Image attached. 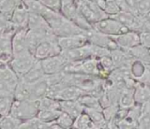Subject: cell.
Instances as JSON below:
<instances>
[{
  "label": "cell",
  "mask_w": 150,
  "mask_h": 129,
  "mask_svg": "<svg viewBox=\"0 0 150 129\" xmlns=\"http://www.w3.org/2000/svg\"><path fill=\"white\" fill-rule=\"evenodd\" d=\"M41 1L49 8L60 12L61 0H41Z\"/></svg>",
  "instance_id": "40"
},
{
  "label": "cell",
  "mask_w": 150,
  "mask_h": 129,
  "mask_svg": "<svg viewBox=\"0 0 150 129\" xmlns=\"http://www.w3.org/2000/svg\"><path fill=\"white\" fill-rule=\"evenodd\" d=\"M117 1V4L118 6V7L120 8V11H123V12H132L129 5L127 4L126 0H116Z\"/></svg>",
  "instance_id": "42"
},
{
  "label": "cell",
  "mask_w": 150,
  "mask_h": 129,
  "mask_svg": "<svg viewBox=\"0 0 150 129\" xmlns=\"http://www.w3.org/2000/svg\"><path fill=\"white\" fill-rule=\"evenodd\" d=\"M72 128L77 129H96V126L91 120L88 114L85 111L81 112L76 118L74 119Z\"/></svg>",
  "instance_id": "24"
},
{
  "label": "cell",
  "mask_w": 150,
  "mask_h": 129,
  "mask_svg": "<svg viewBox=\"0 0 150 129\" xmlns=\"http://www.w3.org/2000/svg\"><path fill=\"white\" fill-rule=\"evenodd\" d=\"M49 82L46 79V76L31 84V96H30V100H35V101H39L41 98L46 96L48 89H49Z\"/></svg>",
  "instance_id": "17"
},
{
  "label": "cell",
  "mask_w": 150,
  "mask_h": 129,
  "mask_svg": "<svg viewBox=\"0 0 150 129\" xmlns=\"http://www.w3.org/2000/svg\"><path fill=\"white\" fill-rule=\"evenodd\" d=\"M74 122V118L66 112L62 111L56 123L61 127V129H70L72 128V125Z\"/></svg>",
  "instance_id": "32"
},
{
  "label": "cell",
  "mask_w": 150,
  "mask_h": 129,
  "mask_svg": "<svg viewBox=\"0 0 150 129\" xmlns=\"http://www.w3.org/2000/svg\"><path fill=\"white\" fill-rule=\"evenodd\" d=\"M140 35V44L150 48V31H142L139 33Z\"/></svg>",
  "instance_id": "41"
},
{
  "label": "cell",
  "mask_w": 150,
  "mask_h": 129,
  "mask_svg": "<svg viewBox=\"0 0 150 129\" xmlns=\"http://www.w3.org/2000/svg\"><path fill=\"white\" fill-rule=\"evenodd\" d=\"M62 51L57 43V36L54 35L42 41L35 50L34 55L36 59L42 60L49 57L60 54Z\"/></svg>",
  "instance_id": "5"
},
{
  "label": "cell",
  "mask_w": 150,
  "mask_h": 129,
  "mask_svg": "<svg viewBox=\"0 0 150 129\" xmlns=\"http://www.w3.org/2000/svg\"><path fill=\"white\" fill-rule=\"evenodd\" d=\"M57 43L61 50H70V49L81 47L88 43V41L85 34H79V35H73L69 36L57 37Z\"/></svg>",
  "instance_id": "12"
},
{
  "label": "cell",
  "mask_w": 150,
  "mask_h": 129,
  "mask_svg": "<svg viewBox=\"0 0 150 129\" xmlns=\"http://www.w3.org/2000/svg\"><path fill=\"white\" fill-rule=\"evenodd\" d=\"M78 101L84 106V108H89V109L103 111V107L100 103L99 99L97 97L92 96V95L88 94V93L81 96Z\"/></svg>",
  "instance_id": "26"
},
{
  "label": "cell",
  "mask_w": 150,
  "mask_h": 129,
  "mask_svg": "<svg viewBox=\"0 0 150 129\" xmlns=\"http://www.w3.org/2000/svg\"><path fill=\"white\" fill-rule=\"evenodd\" d=\"M91 48H92V57L99 59L103 57L110 55V50L105 47H101V46L91 44Z\"/></svg>",
  "instance_id": "37"
},
{
  "label": "cell",
  "mask_w": 150,
  "mask_h": 129,
  "mask_svg": "<svg viewBox=\"0 0 150 129\" xmlns=\"http://www.w3.org/2000/svg\"><path fill=\"white\" fill-rule=\"evenodd\" d=\"M28 28V29H40V28H50V27L42 15L29 12Z\"/></svg>",
  "instance_id": "21"
},
{
  "label": "cell",
  "mask_w": 150,
  "mask_h": 129,
  "mask_svg": "<svg viewBox=\"0 0 150 129\" xmlns=\"http://www.w3.org/2000/svg\"><path fill=\"white\" fill-rule=\"evenodd\" d=\"M6 64H7V63H1V62H0V77H1V74L3 73V70L5 68Z\"/></svg>",
  "instance_id": "45"
},
{
  "label": "cell",
  "mask_w": 150,
  "mask_h": 129,
  "mask_svg": "<svg viewBox=\"0 0 150 129\" xmlns=\"http://www.w3.org/2000/svg\"><path fill=\"white\" fill-rule=\"evenodd\" d=\"M56 35L51 28L28 29L27 33V43L28 50L34 54L35 48L44 40Z\"/></svg>",
  "instance_id": "7"
},
{
  "label": "cell",
  "mask_w": 150,
  "mask_h": 129,
  "mask_svg": "<svg viewBox=\"0 0 150 129\" xmlns=\"http://www.w3.org/2000/svg\"><path fill=\"white\" fill-rule=\"evenodd\" d=\"M38 102L39 110H60V101L58 99L44 96Z\"/></svg>",
  "instance_id": "30"
},
{
  "label": "cell",
  "mask_w": 150,
  "mask_h": 129,
  "mask_svg": "<svg viewBox=\"0 0 150 129\" xmlns=\"http://www.w3.org/2000/svg\"><path fill=\"white\" fill-rule=\"evenodd\" d=\"M45 76H46V74L42 68V62H41V60L37 59L35 61V63L34 64V66L30 68V70L20 79H21L22 81H24L27 83L33 84V83L43 79Z\"/></svg>",
  "instance_id": "14"
},
{
  "label": "cell",
  "mask_w": 150,
  "mask_h": 129,
  "mask_svg": "<svg viewBox=\"0 0 150 129\" xmlns=\"http://www.w3.org/2000/svg\"><path fill=\"white\" fill-rule=\"evenodd\" d=\"M30 96H31V84L27 83L21 79H20L14 89L13 99L19 101L28 100L30 99Z\"/></svg>",
  "instance_id": "20"
},
{
  "label": "cell",
  "mask_w": 150,
  "mask_h": 129,
  "mask_svg": "<svg viewBox=\"0 0 150 129\" xmlns=\"http://www.w3.org/2000/svg\"><path fill=\"white\" fill-rule=\"evenodd\" d=\"M60 110L71 115L74 119L84 111V106L77 101H60Z\"/></svg>",
  "instance_id": "18"
},
{
  "label": "cell",
  "mask_w": 150,
  "mask_h": 129,
  "mask_svg": "<svg viewBox=\"0 0 150 129\" xmlns=\"http://www.w3.org/2000/svg\"><path fill=\"white\" fill-rule=\"evenodd\" d=\"M81 13L93 25L109 17V15L96 4L95 0H76Z\"/></svg>",
  "instance_id": "3"
},
{
  "label": "cell",
  "mask_w": 150,
  "mask_h": 129,
  "mask_svg": "<svg viewBox=\"0 0 150 129\" xmlns=\"http://www.w3.org/2000/svg\"><path fill=\"white\" fill-rule=\"evenodd\" d=\"M84 111L88 114L91 120L96 125V128H108V122L104 118L103 111L84 108Z\"/></svg>",
  "instance_id": "23"
},
{
  "label": "cell",
  "mask_w": 150,
  "mask_h": 129,
  "mask_svg": "<svg viewBox=\"0 0 150 129\" xmlns=\"http://www.w3.org/2000/svg\"><path fill=\"white\" fill-rule=\"evenodd\" d=\"M11 26H13L11 23V14L0 12V27L7 28Z\"/></svg>",
  "instance_id": "39"
},
{
  "label": "cell",
  "mask_w": 150,
  "mask_h": 129,
  "mask_svg": "<svg viewBox=\"0 0 150 129\" xmlns=\"http://www.w3.org/2000/svg\"><path fill=\"white\" fill-rule=\"evenodd\" d=\"M51 124L41 120L37 116L22 121L19 129H50Z\"/></svg>",
  "instance_id": "25"
},
{
  "label": "cell",
  "mask_w": 150,
  "mask_h": 129,
  "mask_svg": "<svg viewBox=\"0 0 150 129\" xmlns=\"http://www.w3.org/2000/svg\"><path fill=\"white\" fill-rule=\"evenodd\" d=\"M12 57H13V55L5 53L0 50V62L1 63H9Z\"/></svg>",
  "instance_id": "43"
},
{
  "label": "cell",
  "mask_w": 150,
  "mask_h": 129,
  "mask_svg": "<svg viewBox=\"0 0 150 129\" xmlns=\"http://www.w3.org/2000/svg\"><path fill=\"white\" fill-rule=\"evenodd\" d=\"M118 104L120 108L123 109H131L133 107L136 103L134 99V89H125L121 92Z\"/></svg>",
  "instance_id": "22"
},
{
  "label": "cell",
  "mask_w": 150,
  "mask_h": 129,
  "mask_svg": "<svg viewBox=\"0 0 150 129\" xmlns=\"http://www.w3.org/2000/svg\"><path fill=\"white\" fill-rule=\"evenodd\" d=\"M39 102L35 100H13L11 113L13 116L24 121L37 116L39 112Z\"/></svg>",
  "instance_id": "1"
},
{
  "label": "cell",
  "mask_w": 150,
  "mask_h": 129,
  "mask_svg": "<svg viewBox=\"0 0 150 129\" xmlns=\"http://www.w3.org/2000/svg\"><path fill=\"white\" fill-rule=\"evenodd\" d=\"M120 107L118 103H112L105 108L103 109V113L104 115L105 119L107 120V122L110 121L117 113V111H119Z\"/></svg>",
  "instance_id": "35"
},
{
  "label": "cell",
  "mask_w": 150,
  "mask_h": 129,
  "mask_svg": "<svg viewBox=\"0 0 150 129\" xmlns=\"http://www.w3.org/2000/svg\"><path fill=\"white\" fill-rule=\"evenodd\" d=\"M13 97H2L0 98V120L4 117L11 113Z\"/></svg>",
  "instance_id": "31"
},
{
  "label": "cell",
  "mask_w": 150,
  "mask_h": 129,
  "mask_svg": "<svg viewBox=\"0 0 150 129\" xmlns=\"http://www.w3.org/2000/svg\"><path fill=\"white\" fill-rule=\"evenodd\" d=\"M22 120L8 114L0 120V128L1 129H19Z\"/></svg>",
  "instance_id": "29"
},
{
  "label": "cell",
  "mask_w": 150,
  "mask_h": 129,
  "mask_svg": "<svg viewBox=\"0 0 150 129\" xmlns=\"http://www.w3.org/2000/svg\"><path fill=\"white\" fill-rule=\"evenodd\" d=\"M86 92L77 86L66 85L58 94L57 99L59 101H77Z\"/></svg>",
  "instance_id": "15"
},
{
  "label": "cell",
  "mask_w": 150,
  "mask_h": 129,
  "mask_svg": "<svg viewBox=\"0 0 150 129\" xmlns=\"http://www.w3.org/2000/svg\"><path fill=\"white\" fill-rule=\"evenodd\" d=\"M99 61L101 63V64L103 67V68L108 71L109 73H111L115 68V64L110 57V55H108V56H105V57H103L101 58H99Z\"/></svg>",
  "instance_id": "38"
},
{
  "label": "cell",
  "mask_w": 150,
  "mask_h": 129,
  "mask_svg": "<svg viewBox=\"0 0 150 129\" xmlns=\"http://www.w3.org/2000/svg\"><path fill=\"white\" fill-rule=\"evenodd\" d=\"M118 45L119 48L129 50L136 46L140 45L139 32L134 30H128L120 35L110 36Z\"/></svg>",
  "instance_id": "8"
},
{
  "label": "cell",
  "mask_w": 150,
  "mask_h": 129,
  "mask_svg": "<svg viewBox=\"0 0 150 129\" xmlns=\"http://www.w3.org/2000/svg\"><path fill=\"white\" fill-rule=\"evenodd\" d=\"M61 54L68 61H81L87 58L92 57V48L91 43H87L81 47L70 50H63Z\"/></svg>",
  "instance_id": "11"
},
{
  "label": "cell",
  "mask_w": 150,
  "mask_h": 129,
  "mask_svg": "<svg viewBox=\"0 0 150 129\" xmlns=\"http://www.w3.org/2000/svg\"><path fill=\"white\" fill-rule=\"evenodd\" d=\"M60 12L67 19L72 21L74 17L80 12L79 6L76 2V0H66V1H62Z\"/></svg>",
  "instance_id": "19"
},
{
  "label": "cell",
  "mask_w": 150,
  "mask_h": 129,
  "mask_svg": "<svg viewBox=\"0 0 150 129\" xmlns=\"http://www.w3.org/2000/svg\"><path fill=\"white\" fill-rule=\"evenodd\" d=\"M6 28L0 27V39H1V37L3 36V35H4V33H5V30H6Z\"/></svg>",
  "instance_id": "46"
},
{
  "label": "cell",
  "mask_w": 150,
  "mask_h": 129,
  "mask_svg": "<svg viewBox=\"0 0 150 129\" xmlns=\"http://www.w3.org/2000/svg\"><path fill=\"white\" fill-rule=\"evenodd\" d=\"M134 99L137 104L142 105L150 99V86L141 82H137L134 86Z\"/></svg>",
  "instance_id": "16"
},
{
  "label": "cell",
  "mask_w": 150,
  "mask_h": 129,
  "mask_svg": "<svg viewBox=\"0 0 150 129\" xmlns=\"http://www.w3.org/2000/svg\"><path fill=\"white\" fill-rule=\"evenodd\" d=\"M146 19H147V20H148V21H150V13H148V14H147V15H146Z\"/></svg>",
  "instance_id": "47"
},
{
  "label": "cell",
  "mask_w": 150,
  "mask_h": 129,
  "mask_svg": "<svg viewBox=\"0 0 150 129\" xmlns=\"http://www.w3.org/2000/svg\"><path fill=\"white\" fill-rule=\"evenodd\" d=\"M28 28H19L13 36V56L29 50L27 43Z\"/></svg>",
  "instance_id": "13"
},
{
  "label": "cell",
  "mask_w": 150,
  "mask_h": 129,
  "mask_svg": "<svg viewBox=\"0 0 150 129\" xmlns=\"http://www.w3.org/2000/svg\"><path fill=\"white\" fill-rule=\"evenodd\" d=\"M126 2H127V4L129 5V6H130L131 10H132V12L133 13H136V14L139 15L138 10H137V2H136V0H126Z\"/></svg>",
  "instance_id": "44"
},
{
  "label": "cell",
  "mask_w": 150,
  "mask_h": 129,
  "mask_svg": "<svg viewBox=\"0 0 150 129\" xmlns=\"http://www.w3.org/2000/svg\"><path fill=\"white\" fill-rule=\"evenodd\" d=\"M15 86L0 79V97H13Z\"/></svg>",
  "instance_id": "33"
},
{
  "label": "cell",
  "mask_w": 150,
  "mask_h": 129,
  "mask_svg": "<svg viewBox=\"0 0 150 129\" xmlns=\"http://www.w3.org/2000/svg\"><path fill=\"white\" fill-rule=\"evenodd\" d=\"M103 11L109 16H113L120 12V8L118 7L116 0H105V6Z\"/></svg>",
  "instance_id": "36"
},
{
  "label": "cell",
  "mask_w": 150,
  "mask_h": 129,
  "mask_svg": "<svg viewBox=\"0 0 150 129\" xmlns=\"http://www.w3.org/2000/svg\"><path fill=\"white\" fill-rule=\"evenodd\" d=\"M61 112V110H40L37 117L45 123L52 124L57 121Z\"/></svg>",
  "instance_id": "28"
},
{
  "label": "cell",
  "mask_w": 150,
  "mask_h": 129,
  "mask_svg": "<svg viewBox=\"0 0 150 129\" xmlns=\"http://www.w3.org/2000/svg\"><path fill=\"white\" fill-rule=\"evenodd\" d=\"M29 11L28 10L23 0L20 1V3L16 6L13 12L11 15V23L12 25L19 28H28Z\"/></svg>",
  "instance_id": "10"
},
{
  "label": "cell",
  "mask_w": 150,
  "mask_h": 129,
  "mask_svg": "<svg viewBox=\"0 0 150 129\" xmlns=\"http://www.w3.org/2000/svg\"><path fill=\"white\" fill-rule=\"evenodd\" d=\"M21 0H0V12L11 14Z\"/></svg>",
  "instance_id": "34"
},
{
  "label": "cell",
  "mask_w": 150,
  "mask_h": 129,
  "mask_svg": "<svg viewBox=\"0 0 150 129\" xmlns=\"http://www.w3.org/2000/svg\"><path fill=\"white\" fill-rule=\"evenodd\" d=\"M67 61L68 60L61 53L41 60L42 68L46 75L54 74L62 72Z\"/></svg>",
  "instance_id": "9"
},
{
  "label": "cell",
  "mask_w": 150,
  "mask_h": 129,
  "mask_svg": "<svg viewBox=\"0 0 150 129\" xmlns=\"http://www.w3.org/2000/svg\"><path fill=\"white\" fill-rule=\"evenodd\" d=\"M93 28L110 36L120 35L124 32L130 30L125 26H124L120 21H118L117 19L110 17V16L94 23Z\"/></svg>",
  "instance_id": "4"
},
{
  "label": "cell",
  "mask_w": 150,
  "mask_h": 129,
  "mask_svg": "<svg viewBox=\"0 0 150 129\" xmlns=\"http://www.w3.org/2000/svg\"><path fill=\"white\" fill-rule=\"evenodd\" d=\"M85 35L88 38V41L89 43L101 46V47H105L110 50H115L117 48H119L117 43L108 35L103 34L94 28L88 29L85 31Z\"/></svg>",
  "instance_id": "6"
},
{
  "label": "cell",
  "mask_w": 150,
  "mask_h": 129,
  "mask_svg": "<svg viewBox=\"0 0 150 129\" xmlns=\"http://www.w3.org/2000/svg\"><path fill=\"white\" fill-rule=\"evenodd\" d=\"M23 1L30 13H38L43 16V14L49 10V7L46 6L41 0H23Z\"/></svg>",
  "instance_id": "27"
},
{
  "label": "cell",
  "mask_w": 150,
  "mask_h": 129,
  "mask_svg": "<svg viewBox=\"0 0 150 129\" xmlns=\"http://www.w3.org/2000/svg\"><path fill=\"white\" fill-rule=\"evenodd\" d=\"M36 60L37 59L35 58V55L30 50H27L21 54L13 56L9 64L12 69L17 74V75L21 78L30 70Z\"/></svg>",
  "instance_id": "2"
},
{
  "label": "cell",
  "mask_w": 150,
  "mask_h": 129,
  "mask_svg": "<svg viewBox=\"0 0 150 129\" xmlns=\"http://www.w3.org/2000/svg\"><path fill=\"white\" fill-rule=\"evenodd\" d=\"M0 98H2V97H0Z\"/></svg>",
  "instance_id": "48"
}]
</instances>
